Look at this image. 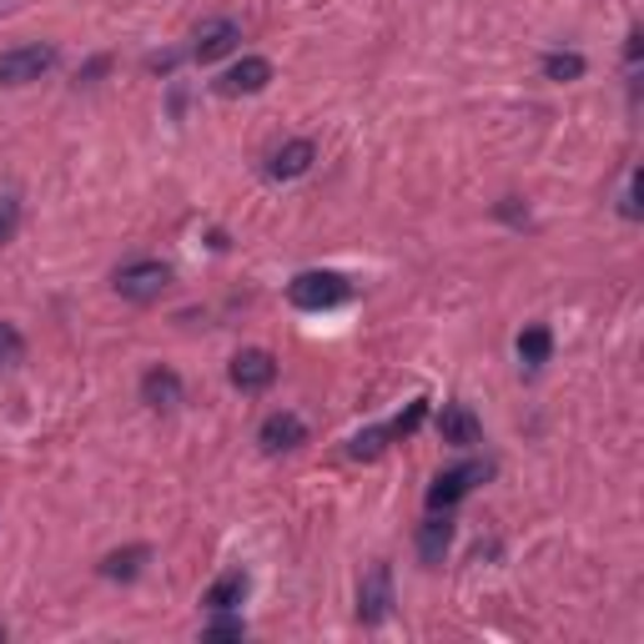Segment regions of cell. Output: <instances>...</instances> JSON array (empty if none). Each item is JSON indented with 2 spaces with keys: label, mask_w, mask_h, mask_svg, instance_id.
<instances>
[{
  "label": "cell",
  "mask_w": 644,
  "mask_h": 644,
  "mask_svg": "<svg viewBox=\"0 0 644 644\" xmlns=\"http://www.w3.org/2000/svg\"><path fill=\"white\" fill-rule=\"evenodd\" d=\"M166 287H172V267L157 262V257L126 262L122 273H116V292H122L126 302H157Z\"/></svg>",
  "instance_id": "cell-1"
},
{
  "label": "cell",
  "mask_w": 644,
  "mask_h": 644,
  "mask_svg": "<svg viewBox=\"0 0 644 644\" xmlns=\"http://www.w3.org/2000/svg\"><path fill=\"white\" fill-rule=\"evenodd\" d=\"M287 298H292V308H302V312H327V308H337V302H347V277L302 273V277L287 283Z\"/></svg>",
  "instance_id": "cell-2"
},
{
  "label": "cell",
  "mask_w": 644,
  "mask_h": 644,
  "mask_svg": "<svg viewBox=\"0 0 644 644\" xmlns=\"http://www.w3.org/2000/svg\"><path fill=\"white\" fill-rule=\"evenodd\" d=\"M56 66V46H15L0 56V87H31Z\"/></svg>",
  "instance_id": "cell-3"
},
{
  "label": "cell",
  "mask_w": 644,
  "mask_h": 644,
  "mask_svg": "<svg viewBox=\"0 0 644 644\" xmlns=\"http://www.w3.org/2000/svg\"><path fill=\"white\" fill-rule=\"evenodd\" d=\"M388 614H393V570H388V564H372L358 584V620L383 624Z\"/></svg>",
  "instance_id": "cell-4"
},
{
  "label": "cell",
  "mask_w": 644,
  "mask_h": 644,
  "mask_svg": "<svg viewBox=\"0 0 644 644\" xmlns=\"http://www.w3.org/2000/svg\"><path fill=\"white\" fill-rule=\"evenodd\" d=\"M479 479H488V463H463V469L438 473L434 488H428V508H434V514H448V508L459 504V498L469 494Z\"/></svg>",
  "instance_id": "cell-5"
},
{
  "label": "cell",
  "mask_w": 644,
  "mask_h": 644,
  "mask_svg": "<svg viewBox=\"0 0 644 644\" xmlns=\"http://www.w3.org/2000/svg\"><path fill=\"white\" fill-rule=\"evenodd\" d=\"M267 81H273V61L242 56L232 71L217 76V96H257V91H267Z\"/></svg>",
  "instance_id": "cell-6"
},
{
  "label": "cell",
  "mask_w": 644,
  "mask_h": 644,
  "mask_svg": "<svg viewBox=\"0 0 644 644\" xmlns=\"http://www.w3.org/2000/svg\"><path fill=\"white\" fill-rule=\"evenodd\" d=\"M273 378H277V358L262 353V347H242L232 358V383L242 393H262V388H273Z\"/></svg>",
  "instance_id": "cell-7"
},
{
  "label": "cell",
  "mask_w": 644,
  "mask_h": 644,
  "mask_svg": "<svg viewBox=\"0 0 644 644\" xmlns=\"http://www.w3.org/2000/svg\"><path fill=\"white\" fill-rule=\"evenodd\" d=\"M237 41H242V25L222 15V21H207L197 31V41H192V56H197L202 66H207V61H222V56H232V50H237Z\"/></svg>",
  "instance_id": "cell-8"
},
{
  "label": "cell",
  "mask_w": 644,
  "mask_h": 644,
  "mask_svg": "<svg viewBox=\"0 0 644 644\" xmlns=\"http://www.w3.org/2000/svg\"><path fill=\"white\" fill-rule=\"evenodd\" d=\"M257 444L267 448V453H287V448L308 444V423H302L298 413H267L257 428Z\"/></svg>",
  "instance_id": "cell-9"
},
{
  "label": "cell",
  "mask_w": 644,
  "mask_h": 644,
  "mask_svg": "<svg viewBox=\"0 0 644 644\" xmlns=\"http://www.w3.org/2000/svg\"><path fill=\"white\" fill-rule=\"evenodd\" d=\"M438 434H444V444H453V448H473L483 438V423L473 418V409H463V403H444V413H438Z\"/></svg>",
  "instance_id": "cell-10"
},
{
  "label": "cell",
  "mask_w": 644,
  "mask_h": 644,
  "mask_svg": "<svg viewBox=\"0 0 644 644\" xmlns=\"http://www.w3.org/2000/svg\"><path fill=\"white\" fill-rule=\"evenodd\" d=\"M318 161V147L312 141H287V147L273 151V161H267V176L273 182H292V176H302Z\"/></svg>",
  "instance_id": "cell-11"
},
{
  "label": "cell",
  "mask_w": 644,
  "mask_h": 644,
  "mask_svg": "<svg viewBox=\"0 0 644 644\" xmlns=\"http://www.w3.org/2000/svg\"><path fill=\"white\" fill-rule=\"evenodd\" d=\"M141 403H151L157 413H172L176 403H182V378H176L172 368H151L147 378H141Z\"/></svg>",
  "instance_id": "cell-12"
},
{
  "label": "cell",
  "mask_w": 644,
  "mask_h": 644,
  "mask_svg": "<svg viewBox=\"0 0 644 644\" xmlns=\"http://www.w3.org/2000/svg\"><path fill=\"white\" fill-rule=\"evenodd\" d=\"M448 544H453V524H448V514H434V519L418 529V559L428 564V570H438Z\"/></svg>",
  "instance_id": "cell-13"
},
{
  "label": "cell",
  "mask_w": 644,
  "mask_h": 644,
  "mask_svg": "<svg viewBox=\"0 0 644 644\" xmlns=\"http://www.w3.org/2000/svg\"><path fill=\"white\" fill-rule=\"evenodd\" d=\"M242 599H248V574L227 570V574H217V579H211V589H207V599H202V605L217 614V609H237Z\"/></svg>",
  "instance_id": "cell-14"
},
{
  "label": "cell",
  "mask_w": 644,
  "mask_h": 644,
  "mask_svg": "<svg viewBox=\"0 0 644 644\" xmlns=\"http://www.w3.org/2000/svg\"><path fill=\"white\" fill-rule=\"evenodd\" d=\"M549 353H554V333H549L544 322L524 327V333H519V363H524V368H544Z\"/></svg>",
  "instance_id": "cell-15"
},
{
  "label": "cell",
  "mask_w": 644,
  "mask_h": 644,
  "mask_svg": "<svg viewBox=\"0 0 644 644\" xmlns=\"http://www.w3.org/2000/svg\"><path fill=\"white\" fill-rule=\"evenodd\" d=\"M147 559H151V549H147V544L116 549V554H106V559H101V574H106V579H137Z\"/></svg>",
  "instance_id": "cell-16"
},
{
  "label": "cell",
  "mask_w": 644,
  "mask_h": 644,
  "mask_svg": "<svg viewBox=\"0 0 644 644\" xmlns=\"http://www.w3.org/2000/svg\"><path fill=\"white\" fill-rule=\"evenodd\" d=\"M544 76H549V81H559V87H564V81H579V76H584V56H579V50H549V56H544Z\"/></svg>",
  "instance_id": "cell-17"
},
{
  "label": "cell",
  "mask_w": 644,
  "mask_h": 644,
  "mask_svg": "<svg viewBox=\"0 0 644 644\" xmlns=\"http://www.w3.org/2000/svg\"><path fill=\"white\" fill-rule=\"evenodd\" d=\"M388 438H393L388 428H368V434H358V438H353V459H378Z\"/></svg>",
  "instance_id": "cell-18"
},
{
  "label": "cell",
  "mask_w": 644,
  "mask_h": 644,
  "mask_svg": "<svg viewBox=\"0 0 644 644\" xmlns=\"http://www.w3.org/2000/svg\"><path fill=\"white\" fill-rule=\"evenodd\" d=\"M248 634V624L242 620H227V609H217V620L202 630V640H242Z\"/></svg>",
  "instance_id": "cell-19"
},
{
  "label": "cell",
  "mask_w": 644,
  "mask_h": 644,
  "mask_svg": "<svg viewBox=\"0 0 644 644\" xmlns=\"http://www.w3.org/2000/svg\"><path fill=\"white\" fill-rule=\"evenodd\" d=\"M15 227H21V207H15L11 197H0V248L15 237Z\"/></svg>",
  "instance_id": "cell-20"
},
{
  "label": "cell",
  "mask_w": 644,
  "mask_h": 644,
  "mask_svg": "<svg viewBox=\"0 0 644 644\" xmlns=\"http://www.w3.org/2000/svg\"><path fill=\"white\" fill-rule=\"evenodd\" d=\"M423 418H428V403H409V413H398L388 434H413V428H418Z\"/></svg>",
  "instance_id": "cell-21"
},
{
  "label": "cell",
  "mask_w": 644,
  "mask_h": 644,
  "mask_svg": "<svg viewBox=\"0 0 644 644\" xmlns=\"http://www.w3.org/2000/svg\"><path fill=\"white\" fill-rule=\"evenodd\" d=\"M15 358H21V333L0 318V363H15Z\"/></svg>",
  "instance_id": "cell-22"
},
{
  "label": "cell",
  "mask_w": 644,
  "mask_h": 644,
  "mask_svg": "<svg viewBox=\"0 0 644 644\" xmlns=\"http://www.w3.org/2000/svg\"><path fill=\"white\" fill-rule=\"evenodd\" d=\"M620 211H624V217H630V222H634V217H640V172H634V176H630V186H624Z\"/></svg>",
  "instance_id": "cell-23"
}]
</instances>
